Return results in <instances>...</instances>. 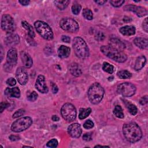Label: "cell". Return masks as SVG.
<instances>
[{
    "instance_id": "obj_40",
    "label": "cell",
    "mask_w": 148,
    "mask_h": 148,
    "mask_svg": "<svg viewBox=\"0 0 148 148\" xmlns=\"http://www.w3.org/2000/svg\"><path fill=\"white\" fill-rule=\"evenodd\" d=\"M95 38L96 40H98V41H101L104 39L105 38V36L103 35V33L101 32H98L95 36Z\"/></svg>"
},
{
    "instance_id": "obj_7",
    "label": "cell",
    "mask_w": 148,
    "mask_h": 148,
    "mask_svg": "<svg viewBox=\"0 0 148 148\" xmlns=\"http://www.w3.org/2000/svg\"><path fill=\"white\" fill-rule=\"evenodd\" d=\"M76 109L73 105L70 103H66L61 109L62 117L68 122L73 121L76 117Z\"/></svg>"
},
{
    "instance_id": "obj_17",
    "label": "cell",
    "mask_w": 148,
    "mask_h": 148,
    "mask_svg": "<svg viewBox=\"0 0 148 148\" xmlns=\"http://www.w3.org/2000/svg\"><path fill=\"white\" fill-rule=\"evenodd\" d=\"M109 46L116 50L122 51L125 48V45L117 38H112L109 40Z\"/></svg>"
},
{
    "instance_id": "obj_11",
    "label": "cell",
    "mask_w": 148,
    "mask_h": 148,
    "mask_svg": "<svg viewBox=\"0 0 148 148\" xmlns=\"http://www.w3.org/2000/svg\"><path fill=\"white\" fill-rule=\"evenodd\" d=\"M6 62L4 64L3 68L4 69L9 72L12 71V68L16 65L17 61V51L15 48H11L9 50L7 57H6Z\"/></svg>"
},
{
    "instance_id": "obj_20",
    "label": "cell",
    "mask_w": 148,
    "mask_h": 148,
    "mask_svg": "<svg viewBox=\"0 0 148 148\" xmlns=\"http://www.w3.org/2000/svg\"><path fill=\"white\" fill-rule=\"evenodd\" d=\"M120 32L124 36H131L135 34V27L133 25H125L119 29Z\"/></svg>"
},
{
    "instance_id": "obj_2",
    "label": "cell",
    "mask_w": 148,
    "mask_h": 148,
    "mask_svg": "<svg viewBox=\"0 0 148 148\" xmlns=\"http://www.w3.org/2000/svg\"><path fill=\"white\" fill-rule=\"evenodd\" d=\"M73 49L76 56L80 58H86L89 56V49L83 39L80 36L75 37L73 40Z\"/></svg>"
},
{
    "instance_id": "obj_34",
    "label": "cell",
    "mask_w": 148,
    "mask_h": 148,
    "mask_svg": "<svg viewBox=\"0 0 148 148\" xmlns=\"http://www.w3.org/2000/svg\"><path fill=\"white\" fill-rule=\"evenodd\" d=\"M38 98V94L35 91L31 92L27 97V99L31 102H34Z\"/></svg>"
},
{
    "instance_id": "obj_53",
    "label": "cell",
    "mask_w": 148,
    "mask_h": 148,
    "mask_svg": "<svg viewBox=\"0 0 148 148\" xmlns=\"http://www.w3.org/2000/svg\"><path fill=\"white\" fill-rule=\"evenodd\" d=\"M109 147V146H101V145H96V146H95L94 147Z\"/></svg>"
},
{
    "instance_id": "obj_39",
    "label": "cell",
    "mask_w": 148,
    "mask_h": 148,
    "mask_svg": "<svg viewBox=\"0 0 148 148\" xmlns=\"http://www.w3.org/2000/svg\"><path fill=\"white\" fill-rule=\"evenodd\" d=\"M6 84L10 86H13L16 84V80L13 78V77H10L9 79H8V80L6 82Z\"/></svg>"
},
{
    "instance_id": "obj_27",
    "label": "cell",
    "mask_w": 148,
    "mask_h": 148,
    "mask_svg": "<svg viewBox=\"0 0 148 148\" xmlns=\"http://www.w3.org/2000/svg\"><path fill=\"white\" fill-rule=\"evenodd\" d=\"M54 3L59 9L64 10L67 8L69 3V1H54Z\"/></svg>"
},
{
    "instance_id": "obj_5",
    "label": "cell",
    "mask_w": 148,
    "mask_h": 148,
    "mask_svg": "<svg viewBox=\"0 0 148 148\" xmlns=\"http://www.w3.org/2000/svg\"><path fill=\"white\" fill-rule=\"evenodd\" d=\"M34 26L36 31L43 39L51 40L53 38L52 29L46 23L38 20L35 22Z\"/></svg>"
},
{
    "instance_id": "obj_36",
    "label": "cell",
    "mask_w": 148,
    "mask_h": 148,
    "mask_svg": "<svg viewBox=\"0 0 148 148\" xmlns=\"http://www.w3.org/2000/svg\"><path fill=\"white\" fill-rule=\"evenodd\" d=\"M24 113H25V110L23 109H20L14 112V113L13 114V118H17V117H21Z\"/></svg>"
},
{
    "instance_id": "obj_29",
    "label": "cell",
    "mask_w": 148,
    "mask_h": 148,
    "mask_svg": "<svg viewBox=\"0 0 148 148\" xmlns=\"http://www.w3.org/2000/svg\"><path fill=\"white\" fill-rule=\"evenodd\" d=\"M113 113L119 119H123L124 118V113L123 109L119 105H116L113 110Z\"/></svg>"
},
{
    "instance_id": "obj_26",
    "label": "cell",
    "mask_w": 148,
    "mask_h": 148,
    "mask_svg": "<svg viewBox=\"0 0 148 148\" xmlns=\"http://www.w3.org/2000/svg\"><path fill=\"white\" fill-rule=\"evenodd\" d=\"M91 112V109L90 108L84 109V108H82L80 110L79 112V118L80 120L84 119L87 117H88L90 114Z\"/></svg>"
},
{
    "instance_id": "obj_35",
    "label": "cell",
    "mask_w": 148,
    "mask_h": 148,
    "mask_svg": "<svg viewBox=\"0 0 148 148\" xmlns=\"http://www.w3.org/2000/svg\"><path fill=\"white\" fill-rule=\"evenodd\" d=\"M58 141L56 139H52L49 140L47 143L46 146L49 147H56L58 145Z\"/></svg>"
},
{
    "instance_id": "obj_37",
    "label": "cell",
    "mask_w": 148,
    "mask_h": 148,
    "mask_svg": "<svg viewBox=\"0 0 148 148\" xmlns=\"http://www.w3.org/2000/svg\"><path fill=\"white\" fill-rule=\"evenodd\" d=\"M94 127V123L91 120H86L83 124V127L86 129H90Z\"/></svg>"
},
{
    "instance_id": "obj_48",
    "label": "cell",
    "mask_w": 148,
    "mask_h": 148,
    "mask_svg": "<svg viewBox=\"0 0 148 148\" xmlns=\"http://www.w3.org/2000/svg\"><path fill=\"white\" fill-rule=\"evenodd\" d=\"M18 2L20 3H21L22 5L23 6H26L28 5L29 3V1H27V0H23V1H18Z\"/></svg>"
},
{
    "instance_id": "obj_41",
    "label": "cell",
    "mask_w": 148,
    "mask_h": 148,
    "mask_svg": "<svg viewBox=\"0 0 148 148\" xmlns=\"http://www.w3.org/2000/svg\"><path fill=\"white\" fill-rule=\"evenodd\" d=\"M10 104L6 102H2L0 104V111L2 113L5 109L8 108Z\"/></svg>"
},
{
    "instance_id": "obj_8",
    "label": "cell",
    "mask_w": 148,
    "mask_h": 148,
    "mask_svg": "<svg viewBox=\"0 0 148 148\" xmlns=\"http://www.w3.org/2000/svg\"><path fill=\"white\" fill-rule=\"evenodd\" d=\"M60 25L63 30L71 33L77 32L79 29L77 23L74 19L70 17L62 18L60 21Z\"/></svg>"
},
{
    "instance_id": "obj_46",
    "label": "cell",
    "mask_w": 148,
    "mask_h": 148,
    "mask_svg": "<svg viewBox=\"0 0 148 148\" xmlns=\"http://www.w3.org/2000/svg\"><path fill=\"white\" fill-rule=\"evenodd\" d=\"M9 139L12 140V141H16L17 140L20 139V137L18 136H16V135H10L9 136Z\"/></svg>"
},
{
    "instance_id": "obj_21",
    "label": "cell",
    "mask_w": 148,
    "mask_h": 148,
    "mask_svg": "<svg viewBox=\"0 0 148 148\" xmlns=\"http://www.w3.org/2000/svg\"><path fill=\"white\" fill-rule=\"evenodd\" d=\"M134 43L138 47H139L141 49H147L148 40L146 38H136L134 40Z\"/></svg>"
},
{
    "instance_id": "obj_23",
    "label": "cell",
    "mask_w": 148,
    "mask_h": 148,
    "mask_svg": "<svg viewBox=\"0 0 148 148\" xmlns=\"http://www.w3.org/2000/svg\"><path fill=\"white\" fill-rule=\"evenodd\" d=\"M69 70L71 73L76 77L80 76L82 75V71L79 68L78 64L76 63H72L69 66Z\"/></svg>"
},
{
    "instance_id": "obj_3",
    "label": "cell",
    "mask_w": 148,
    "mask_h": 148,
    "mask_svg": "<svg viewBox=\"0 0 148 148\" xmlns=\"http://www.w3.org/2000/svg\"><path fill=\"white\" fill-rule=\"evenodd\" d=\"M87 94L91 103L98 104L103 99L104 89L99 83H94L89 87Z\"/></svg>"
},
{
    "instance_id": "obj_30",
    "label": "cell",
    "mask_w": 148,
    "mask_h": 148,
    "mask_svg": "<svg viewBox=\"0 0 148 148\" xmlns=\"http://www.w3.org/2000/svg\"><path fill=\"white\" fill-rule=\"evenodd\" d=\"M102 69L110 74H112L114 72V66L108 62H104L102 65Z\"/></svg>"
},
{
    "instance_id": "obj_4",
    "label": "cell",
    "mask_w": 148,
    "mask_h": 148,
    "mask_svg": "<svg viewBox=\"0 0 148 148\" xmlns=\"http://www.w3.org/2000/svg\"><path fill=\"white\" fill-rule=\"evenodd\" d=\"M100 49L104 55L116 62H124L127 59V56L124 52L113 49L109 46H102Z\"/></svg>"
},
{
    "instance_id": "obj_15",
    "label": "cell",
    "mask_w": 148,
    "mask_h": 148,
    "mask_svg": "<svg viewBox=\"0 0 148 148\" xmlns=\"http://www.w3.org/2000/svg\"><path fill=\"white\" fill-rule=\"evenodd\" d=\"M36 88L42 93H47L49 91L47 86L45 82V78L44 76L40 75L38 76L35 83Z\"/></svg>"
},
{
    "instance_id": "obj_43",
    "label": "cell",
    "mask_w": 148,
    "mask_h": 148,
    "mask_svg": "<svg viewBox=\"0 0 148 148\" xmlns=\"http://www.w3.org/2000/svg\"><path fill=\"white\" fill-rule=\"evenodd\" d=\"M148 102V98H147V96L145 95L143 97L141 98V99L139 101V103L142 105H144L145 104H146Z\"/></svg>"
},
{
    "instance_id": "obj_10",
    "label": "cell",
    "mask_w": 148,
    "mask_h": 148,
    "mask_svg": "<svg viewBox=\"0 0 148 148\" xmlns=\"http://www.w3.org/2000/svg\"><path fill=\"white\" fill-rule=\"evenodd\" d=\"M117 91L119 94L123 97H131L136 92V87L131 83L125 82L120 84L117 86Z\"/></svg>"
},
{
    "instance_id": "obj_38",
    "label": "cell",
    "mask_w": 148,
    "mask_h": 148,
    "mask_svg": "<svg viewBox=\"0 0 148 148\" xmlns=\"http://www.w3.org/2000/svg\"><path fill=\"white\" fill-rule=\"evenodd\" d=\"M124 1L123 0H119V1H110V4L114 6V7H120L123 5V3L124 2Z\"/></svg>"
},
{
    "instance_id": "obj_18",
    "label": "cell",
    "mask_w": 148,
    "mask_h": 148,
    "mask_svg": "<svg viewBox=\"0 0 148 148\" xmlns=\"http://www.w3.org/2000/svg\"><path fill=\"white\" fill-rule=\"evenodd\" d=\"M20 38L17 34H9V35H8L5 39V42L6 45L9 46H13L19 43Z\"/></svg>"
},
{
    "instance_id": "obj_28",
    "label": "cell",
    "mask_w": 148,
    "mask_h": 148,
    "mask_svg": "<svg viewBox=\"0 0 148 148\" xmlns=\"http://www.w3.org/2000/svg\"><path fill=\"white\" fill-rule=\"evenodd\" d=\"M124 103H125V105H126V107L128 109V112L133 116L135 115L136 113H137V112H138V109H137V108L136 107L135 105H134V104L128 102V101H126V102H124Z\"/></svg>"
},
{
    "instance_id": "obj_52",
    "label": "cell",
    "mask_w": 148,
    "mask_h": 148,
    "mask_svg": "<svg viewBox=\"0 0 148 148\" xmlns=\"http://www.w3.org/2000/svg\"><path fill=\"white\" fill-rule=\"evenodd\" d=\"M1 61H2V57H3V54H2V52H3V49H2V46H1Z\"/></svg>"
},
{
    "instance_id": "obj_1",
    "label": "cell",
    "mask_w": 148,
    "mask_h": 148,
    "mask_svg": "<svg viewBox=\"0 0 148 148\" xmlns=\"http://www.w3.org/2000/svg\"><path fill=\"white\" fill-rule=\"evenodd\" d=\"M123 132L125 138L131 143L139 141L142 136V130L135 123L124 124L123 127Z\"/></svg>"
},
{
    "instance_id": "obj_47",
    "label": "cell",
    "mask_w": 148,
    "mask_h": 148,
    "mask_svg": "<svg viewBox=\"0 0 148 148\" xmlns=\"http://www.w3.org/2000/svg\"><path fill=\"white\" fill-rule=\"evenodd\" d=\"M52 91H53V92L54 94H56V93L58 92V87L57 86L56 84H53Z\"/></svg>"
},
{
    "instance_id": "obj_51",
    "label": "cell",
    "mask_w": 148,
    "mask_h": 148,
    "mask_svg": "<svg viewBox=\"0 0 148 148\" xmlns=\"http://www.w3.org/2000/svg\"><path fill=\"white\" fill-rule=\"evenodd\" d=\"M123 21L124 22H129V21H131V19L128 17H124V19H123Z\"/></svg>"
},
{
    "instance_id": "obj_24",
    "label": "cell",
    "mask_w": 148,
    "mask_h": 148,
    "mask_svg": "<svg viewBox=\"0 0 148 148\" xmlns=\"http://www.w3.org/2000/svg\"><path fill=\"white\" fill-rule=\"evenodd\" d=\"M146 62V57L144 56H140L138 57L135 61V69L136 71H139L145 65V63Z\"/></svg>"
},
{
    "instance_id": "obj_16",
    "label": "cell",
    "mask_w": 148,
    "mask_h": 148,
    "mask_svg": "<svg viewBox=\"0 0 148 148\" xmlns=\"http://www.w3.org/2000/svg\"><path fill=\"white\" fill-rule=\"evenodd\" d=\"M20 57L24 67L27 68H29L32 66L33 61L29 54L24 51H22L20 53Z\"/></svg>"
},
{
    "instance_id": "obj_45",
    "label": "cell",
    "mask_w": 148,
    "mask_h": 148,
    "mask_svg": "<svg viewBox=\"0 0 148 148\" xmlns=\"http://www.w3.org/2000/svg\"><path fill=\"white\" fill-rule=\"evenodd\" d=\"M61 40L62 42H65V43H69L71 40L70 38L68 36L66 35H62V38H61Z\"/></svg>"
},
{
    "instance_id": "obj_13",
    "label": "cell",
    "mask_w": 148,
    "mask_h": 148,
    "mask_svg": "<svg viewBox=\"0 0 148 148\" xmlns=\"http://www.w3.org/2000/svg\"><path fill=\"white\" fill-rule=\"evenodd\" d=\"M16 76L18 82L21 85H25L28 80L27 71L23 67H19L16 72Z\"/></svg>"
},
{
    "instance_id": "obj_44",
    "label": "cell",
    "mask_w": 148,
    "mask_h": 148,
    "mask_svg": "<svg viewBox=\"0 0 148 148\" xmlns=\"http://www.w3.org/2000/svg\"><path fill=\"white\" fill-rule=\"evenodd\" d=\"M83 139L86 141H90L91 140V135L90 133H86L83 135Z\"/></svg>"
},
{
    "instance_id": "obj_22",
    "label": "cell",
    "mask_w": 148,
    "mask_h": 148,
    "mask_svg": "<svg viewBox=\"0 0 148 148\" xmlns=\"http://www.w3.org/2000/svg\"><path fill=\"white\" fill-rule=\"evenodd\" d=\"M58 54L61 58H67L70 54L69 47L64 45H61L58 49Z\"/></svg>"
},
{
    "instance_id": "obj_14",
    "label": "cell",
    "mask_w": 148,
    "mask_h": 148,
    "mask_svg": "<svg viewBox=\"0 0 148 148\" xmlns=\"http://www.w3.org/2000/svg\"><path fill=\"white\" fill-rule=\"evenodd\" d=\"M68 132L72 138H79L82 132L80 125L78 123H74L70 125L68 128Z\"/></svg>"
},
{
    "instance_id": "obj_50",
    "label": "cell",
    "mask_w": 148,
    "mask_h": 148,
    "mask_svg": "<svg viewBox=\"0 0 148 148\" xmlns=\"http://www.w3.org/2000/svg\"><path fill=\"white\" fill-rule=\"evenodd\" d=\"M52 120L54 121H58V120H59V117L57 116H56V115H53V116H52Z\"/></svg>"
},
{
    "instance_id": "obj_32",
    "label": "cell",
    "mask_w": 148,
    "mask_h": 148,
    "mask_svg": "<svg viewBox=\"0 0 148 148\" xmlns=\"http://www.w3.org/2000/svg\"><path fill=\"white\" fill-rule=\"evenodd\" d=\"M83 16L84 17L88 20H91L93 18V14L92 11L87 8L84 9L83 11Z\"/></svg>"
},
{
    "instance_id": "obj_19",
    "label": "cell",
    "mask_w": 148,
    "mask_h": 148,
    "mask_svg": "<svg viewBox=\"0 0 148 148\" xmlns=\"http://www.w3.org/2000/svg\"><path fill=\"white\" fill-rule=\"evenodd\" d=\"M5 94L9 98H20V90L18 87L14 88H6L5 90Z\"/></svg>"
},
{
    "instance_id": "obj_42",
    "label": "cell",
    "mask_w": 148,
    "mask_h": 148,
    "mask_svg": "<svg viewBox=\"0 0 148 148\" xmlns=\"http://www.w3.org/2000/svg\"><path fill=\"white\" fill-rule=\"evenodd\" d=\"M147 18H145V20L143 21V24H142V27H143V30L147 33L148 32V25H147Z\"/></svg>"
},
{
    "instance_id": "obj_33",
    "label": "cell",
    "mask_w": 148,
    "mask_h": 148,
    "mask_svg": "<svg viewBox=\"0 0 148 148\" xmlns=\"http://www.w3.org/2000/svg\"><path fill=\"white\" fill-rule=\"evenodd\" d=\"M81 8H82V6L80 4L75 2L73 4L72 6V13L75 14V15H77L79 13V12H80V10H81Z\"/></svg>"
},
{
    "instance_id": "obj_9",
    "label": "cell",
    "mask_w": 148,
    "mask_h": 148,
    "mask_svg": "<svg viewBox=\"0 0 148 148\" xmlns=\"http://www.w3.org/2000/svg\"><path fill=\"white\" fill-rule=\"evenodd\" d=\"M1 25L2 30L8 34H12L16 29L14 21L9 14H3L2 16Z\"/></svg>"
},
{
    "instance_id": "obj_49",
    "label": "cell",
    "mask_w": 148,
    "mask_h": 148,
    "mask_svg": "<svg viewBox=\"0 0 148 148\" xmlns=\"http://www.w3.org/2000/svg\"><path fill=\"white\" fill-rule=\"evenodd\" d=\"M95 2H96L97 3L101 5H103L106 2V1H104V0H101V1H95Z\"/></svg>"
},
{
    "instance_id": "obj_31",
    "label": "cell",
    "mask_w": 148,
    "mask_h": 148,
    "mask_svg": "<svg viewBox=\"0 0 148 148\" xmlns=\"http://www.w3.org/2000/svg\"><path fill=\"white\" fill-rule=\"evenodd\" d=\"M117 76L119 78L125 79H129L132 76L131 73L127 70H122L117 73Z\"/></svg>"
},
{
    "instance_id": "obj_25",
    "label": "cell",
    "mask_w": 148,
    "mask_h": 148,
    "mask_svg": "<svg viewBox=\"0 0 148 148\" xmlns=\"http://www.w3.org/2000/svg\"><path fill=\"white\" fill-rule=\"evenodd\" d=\"M21 25L27 31H28L29 36L31 38H34L35 37V32L34 31V29L32 28V27L25 21H22L21 22Z\"/></svg>"
},
{
    "instance_id": "obj_12",
    "label": "cell",
    "mask_w": 148,
    "mask_h": 148,
    "mask_svg": "<svg viewBox=\"0 0 148 148\" xmlns=\"http://www.w3.org/2000/svg\"><path fill=\"white\" fill-rule=\"evenodd\" d=\"M124 10L131 11L134 12L138 17H143L147 14V10L142 6H138L132 4L126 5L124 7Z\"/></svg>"
},
{
    "instance_id": "obj_6",
    "label": "cell",
    "mask_w": 148,
    "mask_h": 148,
    "mask_svg": "<svg viewBox=\"0 0 148 148\" xmlns=\"http://www.w3.org/2000/svg\"><path fill=\"white\" fill-rule=\"evenodd\" d=\"M32 124L30 117H23L14 121L11 126V130L14 132H20L29 128Z\"/></svg>"
}]
</instances>
